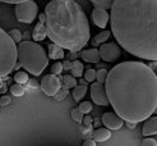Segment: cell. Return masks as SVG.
Segmentation results:
<instances>
[{
    "label": "cell",
    "instance_id": "obj_18",
    "mask_svg": "<svg viewBox=\"0 0 157 146\" xmlns=\"http://www.w3.org/2000/svg\"><path fill=\"white\" fill-rule=\"evenodd\" d=\"M110 37V31H102V32H100L98 35H96L95 37L92 38V46L93 48H96V46H98L100 44H104L107 41V38Z\"/></svg>",
    "mask_w": 157,
    "mask_h": 146
},
{
    "label": "cell",
    "instance_id": "obj_9",
    "mask_svg": "<svg viewBox=\"0 0 157 146\" xmlns=\"http://www.w3.org/2000/svg\"><path fill=\"white\" fill-rule=\"evenodd\" d=\"M90 91H91V97H92L95 104L102 105V106L110 105V101H109V97H107L106 89L104 86V83H100V82L92 83L91 87H90Z\"/></svg>",
    "mask_w": 157,
    "mask_h": 146
},
{
    "label": "cell",
    "instance_id": "obj_42",
    "mask_svg": "<svg viewBox=\"0 0 157 146\" xmlns=\"http://www.w3.org/2000/svg\"><path fill=\"white\" fill-rule=\"evenodd\" d=\"M125 124H127V127L128 128H136V126H137V123H134V122H125Z\"/></svg>",
    "mask_w": 157,
    "mask_h": 146
},
{
    "label": "cell",
    "instance_id": "obj_40",
    "mask_svg": "<svg viewBox=\"0 0 157 146\" xmlns=\"http://www.w3.org/2000/svg\"><path fill=\"white\" fill-rule=\"evenodd\" d=\"M31 35H32V34H31L29 31H26V32L23 34V40H25V41H29V38H31Z\"/></svg>",
    "mask_w": 157,
    "mask_h": 146
},
{
    "label": "cell",
    "instance_id": "obj_11",
    "mask_svg": "<svg viewBox=\"0 0 157 146\" xmlns=\"http://www.w3.org/2000/svg\"><path fill=\"white\" fill-rule=\"evenodd\" d=\"M110 19V15L107 10L101 9V8H95L92 10V21L95 22V25L100 28H105L107 26V22Z\"/></svg>",
    "mask_w": 157,
    "mask_h": 146
},
{
    "label": "cell",
    "instance_id": "obj_3",
    "mask_svg": "<svg viewBox=\"0 0 157 146\" xmlns=\"http://www.w3.org/2000/svg\"><path fill=\"white\" fill-rule=\"evenodd\" d=\"M46 35L64 50L79 51L90 41V22L74 0H50L45 6Z\"/></svg>",
    "mask_w": 157,
    "mask_h": 146
},
{
    "label": "cell",
    "instance_id": "obj_39",
    "mask_svg": "<svg viewBox=\"0 0 157 146\" xmlns=\"http://www.w3.org/2000/svg\"><path fill=\"white\" fill-rule=\"evenodd\" d=\"M102 124V120H101L100 118H96V119H93V127H96V128H100V126Z\"/></svg>",
    "mask_w": 157,
    "mask_h": 146
},
{
    "label": "cell",
    "instance_id": "obj_13",
    "mask_svg": "<svg viewBox=\"0 0 157 146\" xmlns=\"http://www.w3.org/2000/svg\"><path fill=\"white\" fill-rule=\"evenodd\" d=\"M48 51H49V58L52 59V60H61V59H64L65 58V51L64 49L61 48V46L56 45V44H49L48 46Z\"/></svg>",
    "mask_w": 157,
    "mask_h": 146
},
{
    "label": "cell",
    "instance_id": "obj_45",
    "mask_svg": "<svg viewBox=\"0 0 157 146\" xmlns=\"http://www.w3.org/2000/svg\"><path fill=\"white\" fill-rule=\"evenodd\" d=\"M3 86H4V82H3V80H2V78H0V89H2Z\"/></svg>",
    "mask_w": 157,
    "mask_h": 146
},
{
    "label": "cell",
    "instance_id": "obj_31",
    "mask_svg": "<svg viewBox=\"0 0 157 146\" xmlns=\"http://www.w3.org/2000/svg\"><path fill=\"white\" fill-rule=\"evenodd\" d=\"M67 95H68V89H60L54 97L56 100H63L64 97H67Z\"/></svg>",
    "mask_w": 157,
    "mask_h": 146
},
{
    "label": "cell",
    "instance_id": "obj_8",
    "mask_svg": "<svg viewBox=\"0 0 157 146\" xmlns=\"http://www.w3.org/2000/svg\"><path fill=\"white\" fill-rule=\"evenodd\" d=\"M63 83H61V77L60 76H55V74H48L45 76L41 83H40V87L41 90L45 92L48 96H55L56 92L61 89Z\"/></svg>",
    "mask_w": 157,
    "mask_h": 146
},
{
    "label": "cell",
    "instance_id": "obj_23",
    "mask_svg": "<svg viewBox=\"0 0 157 146\" xmlns=\"http://www.w3.org/2000/svg\"><path fill=\"white\" fill-rule=\"evenodd\" d=\"M25 86L23 85H19V83H15L13 85V86L10 87V94H13L14 96H22V95H25Z\"/></svg>",
    "mask_w": 157,
    "mask_h": 146
},
{
    "label": "cell",
    "instance_id": "obj_5",
    "mask_svg": "<svg viewBox=\"0 0 157 146\" xmlns=\"http://www.w3.org/2000/svg\"><path fill=\"white\" fill-rule=\"evenodd\" d=\"M17 44L0 27V78L14 71V65L17 64Z\"/></svg>",
    "mask_w": 157,
    "mask_h": 146
},
{
    "label": "cell",
    "instance_id": "obj_30",
    "mask_svg": "<svg viewBox=\"0 0 157 146\" xmlns=\"http://www.w3.org/2000/svg\"><path fill=\"white\" fill-rule=\"evenodd\" d=\"M82 124L84 127H87V128H92L93 127V119H92V117H91L90 114H87V115H84V117H83Z\"/></svg>",
    "mask_w": 157,
    "mask_h": 146
},
{
    "label": "cell",
    "instance_id": "obj_14",
    "mask_svg": "<svg viewBox=\"0 0 157 146\" xmlns=\"http://www.w3.org/2000/svg\"><path fill=\"white\" fill-rule=\"evenodd\" d=\"M142 133L144 136L157 135V117H150L144 120Z\"/></svg>",
    "mask_w": 157,
    "mask_h": 146
},
{
    "label": "cell",
    "instance_id": "obj_10",
    "mask_svg": "<svg viewBox=\"0 0 157 146\" xmlns=\"http://www.w3.org/2000/svg\"><path fill=\"white\" fill-rule=\"evenodd\" d=\"M101 120H102V124L106 128H109L110 131L111 129H120L125 124V120L123 118H120L115 112L114 113H111V112L105 113L102 115V118H101Z\"/></svg>",
    "mask_w": 157,
    "mask_h": 146
},
{
    "label": "cell",
    "instance_id": "obj_24",
    "mask_svg": "<svg viewBox=\"0 0 157 146\" xmlns=\"http://www.w3.org/2000/svg\"><path fill=\"white\" fill-rule=\"evenodd\" d=\"M8 35H9L12 38H13V41L17 44V42H22V40H23V35H22V32L18 30V28H13V30H10L9 32H8Z\"/></svg>",
    "mask_w": 157,
    "mask_h": 146
},
{
    "label": "cell",
    "instance_id": "obj_26",
    "mask_svg": "<svg viewBox=\"0 0 157 146\" xmlns=\"http://www.w3.org/2000/svg\"><path fill=\"white\" fill-rule=\"evenodd\" d=\"M83 76H84V80L87 82H95V80H96V71L93 68H88L87 71L83 73Z\"/></svg>",
    "mask_w": 157,
    "mask_h": 146
},
{
    "label": "cell",
    "instance_id": "obj_36",
    "mask_svg": "<svg viewBox=\"0 0 157 146\" xmlns=\"http://www.w3.org/2000/svg\"><path fill=\"white\" fill-rule=\"evenodd\" d=\"M67 55V58H68V60H75L77 59V57H78V53L77 51H70V53H68V54H65Z\"/></svg>",
    "mask_w": 157,
    "mask_h": 146
},
{
    "label": "cell",
    "instance_id": "obj_21",
    "mask_svg": "<svg viewBox=\"0 0 157 146\" xmlns=\"http://www.w3.org/2000/svg\"><path fill=\"white\" fill-rule=\"evenodd\" d=\"M90 2L95 5V8H101V9H111V5L114 0H90Z\"/></svg>",
    "mask_w": 157,
    "mask_h": 146
},
{
    "label": "cell",
    "instance_id": "obj_28",
    "mask_svg": "<svg viewBox=\"0 0 157 146\" xmlns=\"http://www.w3.org/2000/svg\"><path fill=\"white\" fill-rule=\"evenodd\" d=\"M83 113L79 110V108H74V109L72 110V118H73V120H75V122H78V123H82V120H83Z\"/></svg>",
    "mask_w": 157,
    "mask_h": 146
},
{
    "label": "cell",
    "instance_id": "obj_20",
    "mask_svg": "<svg viewBox=\"0 0 157 146\" xmlns=\"http://www.w3.org/2000/svg\"><path fill=\"white\" fill-rule=\"evenodd\" d=\"M86 92H87V86H77L73 89V97H74V100L75 101H78L79 103L81 100L84 97V95H86Z\"/></svg>",
    "mask_w": 157,
    "mask_h": 146
},
{
    "label": "cell",
    "instance_id": "obj_6",
    "mask_svg": "<svg viewBox=\"0 0 157 146\" xmlns=\"http://www.w3.org/2000/svg\"><path fill=\"white\" fill-rule=\"evenodd\" d=\"M15 17H17L18 22L22 23H32L37 14H38V6L33 0H28V2H23L19 4H15L14 8Z\"/></svg>",
    "mask_w": 157,
    "mask_h": 146
},
{
    "label": "cell",
    "instance_id": "obj_35",
    "mask_svg": "<svg viewBox=\"0 0 157 146\" xmlns=\"http://www.w3.org/2000/svg\"><path fill=\"white\" fill-rule=\"evenodd\" d=\"M63 63V69H64V71H70V69H72V65H73V61L72 60H63L61 61Z\"/></svg>",
    "mask_w": 157,
    "mask_h": 146
},
{
    "label": "cell",
    "instance_id": "obj_37",
    "mask_svg": "<svg viewBox=\"0 0 157 146\" xmlns=\"http://www.w3.org/2000/svg\"><path fill=\"white\" fill-rule=\"evenodd\" d=\"M23 2H28V0H0V3H8V4H19Z\"/></svg>",
    "mask_w": 157,
    "mask_h": 146
},
{
    "label": "cell",
    "instance_id": "obj_25",
    "mask_svg": "<svg viewBox=\"0 0 157 146\" xmlns=\"http://www.w3.org/2000/svg\"><path fill=\"white\" fill-rule=\"evenodd\" d=\"M107 73H109V71H106L105 68H101L98 71H96V81L100 83H105L106 78H107Z\"/></svg>",
    "mask_w": 157,
    "mask_h": 146
},
{
    "label": "cell",
    "instance_id": "obj_41",
    "mask_svg": "<svg viewBox=\"0 0 157 146\" xmlns=\"http://www.w3.org/2000/svg\"><path fill=\"white\" fill-rule=\"evenodd\" d=\"M45 21H46V15H45V13L38 14V23H45Z\"/></svg>",
    "mask_w": 157,
    "mask_h": 146
},
{
    "label": "cell",
    "instance_id": "obj_1",
    "mask_svg": "<svg viewBox=\"0 0 157 146\" xmlns=\"http://www.w3.org/2000/svg\"><path fill=\"white\" fill-rule=\"evenodd\" d=\"M114 112L125 122L139 123L156 113L157 74L140 61H123L110 69L105 82Z\"/></svg>",
    "mask_w": 157,
    "mask_h": 146
},
{
    "label": "cell",
    "instance_id": "obj_4",
    "mask_svg": "<svg viewBox=\"0 0 157 146\" xmlns=\"http://www.w3.org/2000/svg\"><path fill=\"white\" fill-rule=\"evenodd\" d=\"M18 60L26 71L33 76H40L49 64L48 53L36 41H22L18 44Z\"/></svg>",
    "mask_w": 157,
    "mask_h": 146
},
{
    "label": "cell",
    "instance_id": "obj_17",
    "mask_svg": "<svg viewBox=\"0 0 157 146\" xmlns=\"http://www.w3.org/2000/svg\"><path fill=\"white\" fill-rule=\"evenodd\" d=\"M70 73H72V76L75 77V78H81L84 73V65L82 61L73 60V65H72V69H70Z\"/></svg>",
    "mask_w": 157,
    "mask_h": 146
},
{
    "label": "cell",
    "instance_id": "obj_12",
    "mask_svg": "<svg viewBox=\"0 0 157 146\" xmlns=\"http://www.w3.org/2000/svg\"><path fill=\"white\" fill-rule=\"evenodd\" d=\"M81 58L82 60L87 61V63H93V64H97L101 57H100V51L96 48H92L88 50H83L81 51Z\"/></svg>",
    "mask_w": 157,
    "mask_h": 146
},
{
    "label": "cell",
    "instance_id": "obj_22",
    "mask_svg": "<svg viewBox=\"0 0 157 146\" xmlns=\"http://www.w3.org/2000/svg\"><path fill=\"white\" fill-rule=\"evenodd\" d=\"M14 81H15V83H19V85H25V83H27L28 82V73L27 72H23V71H18L17 73L14 74V78H13Z\"/></svg>",
    "mask_w": 157,
    "mask_h": 146
},
{
    "label": "cell",
    "instance_id": "obj_15",
    "mask_svg": "<svg viewBox=\"0 0 157 146\" xmlns=\"http://www.w3.org/2000/svg\"><path fill=\"white\" fill-rule=\"evenodd\" d=\"M110 137H111V131L109 128H97V129L93 131V133H92V138L96 142L107 141Z\"/></svg>",
    "mask_w": 157,
    "mask_h": 146
},
{
    "label": "cell",
    "instance_id": "obj_32",
    "mask_svg": "<svg viewBox=\"0 0 157 146\" xmlns=\"http://www.w3.org/2000/svg\"><path fill=\"white\" fill-rule=\"evenodd\" d=\"M140 146H157V141L155 138H151V137H147L142 141V145Z\"/></svg>",
    "mask_w": 157,
    "mask_h": 146
},
{
    "label": "cell",
    "instance_id": "obj_33",
    "mask_svg": "<svg viewBox=\"0 0 157 146\" xmlns=\"http://www.w3.org/2000/svg\"><path fill=\"white\" fill-rule=\"evenodd\" d=\"M10 103H12V99L8 95L0 96V105H2V106H6V105H9Z\"/></svg>",
    "mask_w": 157,
    "mask_h": 146
},
{
    "label": "cell",
    "instance_id": "obj_43",
    "mask_svg": "<svg viewBox=\"0 0 157 146\" xmlns=\"http://www.w3.org/2000/svg\"><path fill=\"white\" fill-rule=\"evenodd\" d=\"M79 85H81V86H87V81L79 78Z\"/></svg>",
    "mask_w": 157,
    "mask_h": 146
},
{
    "label": "cell",
    "instance_id": "obj_29",
    "mask_svg": "<svg viewBox=\"0 0 157 146\" xmlns=\"http://www.w3.org/2000/svg\"><path fill=\"white\" fill-rule=\"evenodd\" d=\"M79 110L83 113V114H88L91 110H92V104L90 101H83L79 104Z\"/></svg>",
    "mask_w": 157,
    "mask_h": 146
},
{
    "label": "cell",
    "instance_id": "obj_44",
    "mask_svg": "<svg viewBox=\"0 0 157 146\" xmlns=\"http://www.w3.org/2000/svg\"><path fill=\"white\" fill-rule=\"evenodd\" d=\"M21 67H22V65H21V63H17V64L14 65V71H17V72H18V69H19Z\"/></svg>",
    "mask_w": 157,
    "mask_h": 146
},
{
    "label": "cell",
    "instance_id": "obj_7",
    "mask_svg": "<svg viewBox=\"0 0 157 146\" xmlns=\"http://www.w3.org/2000/svg\"><path fill=\"white\" fill-rule=\"evenodd\" d=\"M100 57L106 63H113L116 61L121 55V50L120 46L116 42H104L100 45Z\"/></svg>",
    "mask_w": 157,
    "mask_h": 146
},
{
    "label": "cell",
    "instance_id": "obj_38",
    "mask_svg": "<svg viewBox=\"0 0 157 146\" xmlns=\"http://www.w3.org/2000/svg\"><path fill=\"white\" fill-rule=\"evenodd\" d=\"M83 146H96V141L93 138H86Z\"/></svg>",
    "mask_w": 157,
    "mask_h": 146
},
{
    "label": "cell",
    "instance_id": "obj_27",
    "mask_svg": "<svg viewBox=\"0 0 157 146\" xmlns=\"http://www.w3.org/2000/svg\"><path fill=\"white\" fill-rule=\"evenodd\" d=\"M63 71H64V69H63V63L61 61H56V63H54L51 65V68H50L51 74H55V76H60V73Z\"/></svg>",
    "mask_w": 157,
    "mask_h": 146
},
{
    "label": "cell",
    "instance_id": "obj_2",
    "mask_svg": "<svg viewBox=\"0 0 157 146\" xmlns=\"http://www.w3.org/2000/svg\"><path fill=\"white\" fill-rule=\"evenodd\" d=\"M110 25L125 51L144 60H157V0H114Z\"/></svg>",
    "mask_w": 157,
    "mask_h": 146
},
{
    "label": "cell",
    "instance_id": "obj_34",
    "mask_svg": "<svg viewBox=\"0 0 157 146\" xmlns=\"http://www.w3.org/2000/svg\"><path fill=\"white\" fill-rule=\"evenodd\" d=\"M38 86H40V85H38V81L37 80H35V78H29L28 80V82H27V87L29 89H38Z\"/></svg>",
    "mask_w": 157,
    "mask_h": 146
},
{
    "label": "cell",
    "instance_id": "obj_46",
    "mask_svg": "<svg viewBox=\"0 0 157 146\" xmlns=\"http://www.w3.org/2000/svg\"><path fill=\"white\" fill-rule=\"evenodd\" d=\"M156 113H157V108H156Z\"/></svg>",
    "mask_w": 157,
    "mask_h": 146
},
{
    "label": "cell",
    "instance_id": "obj_19",
    "mask_svg": "<svg viewBox=\"0 0 157 146\" xmlns=\"http://www.w3.org/2000/svg\"><path fill=\"white\" fill-rule=\"evenodd\" d=\"M61 83H63V87L64 89H74L77 86V78L73 76H69V74H65L61 77Z\"/></svg>",
    "mask_w": 157,
    "mask_h": 146
},
{
    "label": "cell",
    "instance_id": "obj_16",
    "mask_svg": "<svg viewBox=\"0 0 157 146\" xmlns=\"http://www.w3.org/2000/svg\"><path fill=\"white\" fill-rule=\"evenodd\" d=\"M48 36L46 35V27H45V23H37L35 26L33 31H32V38L33 41L38 42V41H42L45 40V37Z\"/></svg>",
    "mask_w": 157,
    "mask_h": 146
}]
</instances>
